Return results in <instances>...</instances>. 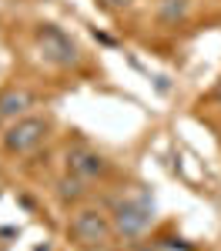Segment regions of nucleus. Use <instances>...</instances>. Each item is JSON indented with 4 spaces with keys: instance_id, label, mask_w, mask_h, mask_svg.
Instances as JSON below:
<instances>
[{
    "instance_id": "nucleus-1",
    "label": "nucleus",
    "mask_w": 221,
    "mask_h": 251,
    "mask_svg": "<svg viewBox=\"0 0 221 251\" xmlns=\"http://www.w3.org/2000/svg\"><path fill=\"white\" fill-rule=\"evenodd\" d=\"M44 134H47V124H44V121H37V117H24V121H17V124L7 131L3 144H7V151L24 154V151H34L40 141H44Z\"/></svg>"
},
{
    "instance_id": "nucleus-2",
    "label": "nucleus",
    "mask_w": 221,
    "mask_h": 251,
    "mask_svg": "<svg viewBox=\"0 0 221 251\" xmlns=\"http://www.w3.org/2000/svg\"><path fill=\"white\" fill-rule=\"evenodd\" d=\"M107 234H111V225L98 211H80L71 221V238L77 245H100V241H107Z\"/></svg>"
},
{
    "instance_id": "nucleus-3",
    "label": "nucleus",
    "mask_w": 221,
    "mask_h": 251,
    "mask_svg": "<svg viewBox=\"0 0 221 251\" xmlns=\"http://www.w3.org/2000/svg\"><path fill=\"white\" fill-rule=\"evenodd\" d=\"M118 231L124 234V238H134V234H141L147 225H151V204L147 201H121L118 208Z\"/></svg>"
},
{
    "instance_id": "nucleus-4",
    "label": "nucleus",
    "mask_w": 221,
    "mask_h": 251,
    "mask_svg": "<svg viewBox=\"0 0 221 251\" xmlns=\"http://www.w3.org/2000/svg\"><path fill=\"white\" fill-rule=\"evenodd\" d=\"M37 40H40V50H44V57H47V60H54V64H74V60H77V47L64 37L57 27H50V24L40 27Z\"/></svg>"
},
{
    "instance_id": "nucleus-5",
    "label": "nucleus",
    "mask_w": 221,
    "mask_h": 251,
    "mask_svg": "<svg viewBox=\"0 0 221 251\" xmlns=\"http://www.w3.org/2000/svg\"><path fill=\"white\" fill-rule=\"evenodd\" d=\"M67 161H71V171L77 174V177H98V174L107 171L104 157L91 154V151H71V154H67Z\"/></svg>"
},
{
    "instance_id": "nucleus-6",
    "label": "nucleus",
    "mask_w": 221,
    "mask_h": 251,
    "mask_svg": "<svg viewBox=\"0 0 221 251\" xmlns=\"http://www.w3.org/2000/svg\"><path fill=\"white\" fill-rule=\"evenodd\" d=\"M30 104H34V97L27 94V91L10 87V91L0 94V117H14V114H20V111H27Z\"/></svg>"
},
{
    "instance_id": "nucleus-7",
    "label": "nucleus",
    "mask_w": 221,
    "mask_h": 251,
    "mask_svg": "<svg viewBox=\"0 0 221 251\" xmlns=\"http://www.w3.org/2000/svg\"><path fill=\"white\" fill-rule=\"evenodd\" d=\"M80 194H84V188H80V177H77V174L60 181V198H64V201H74V198H80Z\"/></svg>"
},
{
    "instance_id": "nucleus-8",
    "label": "nucleus",
    "mask_w": 221,
    "mask_h": 251,
    "mask_svg": "<svg viewBox=\"0 0 221 251\" xmlns=\"http://www.w3.org/2000/svg\"><path fill=\"white\" fill-rule=\"evenodd\" d=\"M184 10H188V0H171V3H168V7L161 10V17H164V20H171V17H181Z\"/></svg>"
},
{
    "instance_id": "nucleus-9",
    "label": "nucleus",
    "mask_w": 221,
    "mask_h": 251,
    "mask_svg": "<svg viewBox=\"0 0 221 251\" xmlns=\"http://www.w3.org/2000/svg\"><path fill=\"white\" fill-rule=\"evenodd\" d=\"M100 3H104V7H111V10H118V7H127L131 0H100Z\"/></svg>"
},
{
    "instance_id": "nucleus-10",
    "label": "nucleus",
    "mask_w": 221,
    "mask_h": 251,
    "mask_svg": "<svg viewBox=\"0 0 221 251\" xmlns=\"http://www.w3.org/2000/svg\"><path fill=\"white\" fill-rule=\"evenodd\" d=\"M141 251H151V248H141Z\"/></svg>"
}]
</instances>
